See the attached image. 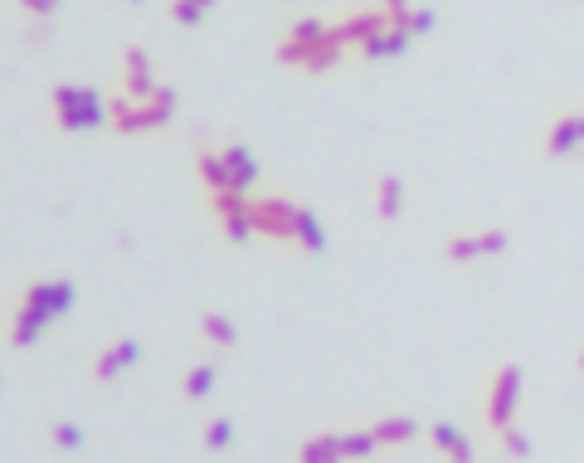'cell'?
Wrapping results in <instances>:
<instances>
[{
    "mask_svg": "<svg viewBox=\"0 0 584 463\" xmlns=\"http://www.w3.org/2000/svg\"><path fill=\"white\" fill-rule=\"evenodd\" d=\"M49 122L59 132H98V127H108V98L93 83H54Z\"/></svg>",
    "mask_w": 584,
    "mask_h": 463,
    "instance_id": "3957f363",
    "label": "cell"
},
{
    "mask_svg": "<svg viewBox=\"0 0 584 463\" xmlns=\"http://www.w3.org/2000/svg\"><path fill=\"white\" fill-rule=\"evenodd\" d=\"M215 10V0H171V20L185 25V30H195V25H205V15Z\"/></svg>",
    "mask_w": 584,
    "mask_h": 463,
    "instance_id": "4316f807",
    "label": "cell"
},
{
    "mask_svg": "<svg viewBox=\"0 0 584 463\" xmlns=\"http://www.w3.org/2000/svg\"><path fill=\"white\" fill-rule=\"evenodd\" d=\"M292 463H346V454H341V434H336V429L307 434V439L292 449Z\"/></svg>",
    "mask_w": 584,
    "mask_h": 463,
    "instance_id": "ac0fdd59",
    "label": "cell"
},
{
    "mask_svg": "<svg viewBox=\"0 0 584 463\" xmlns=\"http://www.w3.org/2000/svg\"><path fill=\"white\" fill-rule=\"evenodd\" d=\"M341 44L331 35V20H317V15H302L292 20L288 30L278 35V64H288L297 74H331L341 64Z\"/></svg>",
    "mask_w": 584,
    "mask_h": 463,
    "instance_id": "6da1fadb",
    "label": "cell"
},
{
    "mask_svg": "<svg viewBox=\"0 0 584 463\" xmlns=\"http://www.w3.org/2000/svg\"><path fill=\"white\" fill-rule=\"evenodd\" d=\"M419 420L414 415H400V410H385V415H375L370 420V434H375V444L380 449H404V444H414L419 439Z\"/></svg>",
    "mask_w": 584,
    "mask_h": 463,
    "instance_id": "2e32d148",
    "label": "cell"
},
{
    "mask_svg": "<svg viewBox=\"0 0 584 463\" xmlns=\"http://www.w3.org/2000/svg\"><path fill=\"white\" fill-rule=\"evenodd\" d=\"M30 288H35L39 298L49 303V312H54V317H69V312L78 308V288H73L69 278H30Z\"/></svg>",
    "mask_w": 584,
    "mask_h": 463,
    "instance_id": "44dd1931",
    "label": "cell"
},
{
    "mask_svg": "<svg viewBox=\"0 0 584 463\" xmlns=\"http://www.w3.org/2000/svg\"><path fill=\"white\" fill-rule=\"evenodd\" d=\"M336 434H341V454H346V463H370L375 454H380L370 425H346V429H336Z\"/></svg>",
    "mask_w": 584,
    "mask_h": 463,
    "instance_id": "603a6c76",
    "label": "cell"
},
{
    "mask_svg": "<svg viewBox=\"0 0 584 463\" xmlns=\"http://www.w3.org/2000/svg\"><path fill=\"white\" fill-rule=\"evenodd\" d=\"M219 161H224V176H229V191L249 195L258 186V176H263V166H258V156L249 147H239V142H224L219 147Z\"/></svg>",
    "mask_w": 584,
    "mask_h": 463,
    "instance_id": "4fadbf2b",
    "label": "cell"
},
{
    "mask_svg": "<svg viewBox=\"0 0 584 463\" xmlns=\"http://www.w3.org/2000/svg\"><path fill=\"white\" fill-rule=\"evenodd\" d=\"M385 15H390V25H404V15L414 10V0H375Z\"/></svg>",
    "mask_w": 584,
    "mask_h": 463,
    "instance_id": "f1b7e54d",
    "label": "cell"
},
{
    "mask_svg": "<svg viewBox=\"0 0 584 463\" xmlns=\"http://www.w3.org/2000/svg\"><path fill=\"white\" fill-rule=\"evenodd\" d=\"M44 444L59 449V454H78V449L88 444V429L78 425V420H49V425H44Z\"/></svg>",
    "mask_w": 584,
    "mask_h": 463,
    "instance_id": "cb8c5ba5",
    "label": "cell"
},
{
    "mask_svg": "<svg viewBox=\"0 0 584 463\" xmlns=\"http://www.w3.org/2000/svg\"><path fill=\"white\" fill-rule=\"evenodd\" d=\"M137 361H142V337H117V342H103V347L93 351L88 376H93V381H117V376H127Z\"/></svg>",
    "mask_w": 584,
    "mask_h": 463,
    "instance_id": "9c48e42d",
    "label": "cell"
},
{
    "mask_svg": "<svg viewBox=\"0 0 584 463\" xmlns=\"http://www.w3.org/2000/svg\"><path fill=\"white\" fill-rule=\"evenodd\" d=\"M195 332H200V342L210 351H234L239 347V327H234V317L219 308H195Z\"/></svg>",
    "mask_w": 584,
    "mask_h": 463,
    "instance_id": "9a60e30c",
    "label": "cell"
},
{
    "mask_svg": "<svg viewBox=\"0 0 584 463\" xmlns=\"http://www.w3.org/2000/svg\"><path fill=\"white\" fill-rule=\"evenodd\" d=\"M117 78H122V93L127 98H151L156 93V59L146 54L142 44H132V49H122V69H117Z\"/></svg>",
    "mask_w": 584,
    "mask_h": 463,
    "instance_id": "8fae6325",
    "label": "cell"
},
{
    "mask_svg": "<svg viewBox=\"0 0 584 463\" xmlns=\"http://www.w3.org/2000/svg\"><path fill=\"white\" fill-rule=\"evenodd\" d=\"M492 439H497V449H502L507 459H531V449H536V444H531V434H526V429H521V425L497 429Z\"/></svg>",
    "mask_w": 584,
    "mask_h": 463,
    "instance_id": "484cf974",
    "label": "cell"
},
{
    "mask_svg": "<svg viewBox=\"0 0 584 463\" xmlns=\"http://www.w3.org/2000/svg\"><path fill=\"white\" fill-rule=\"evenodd\" d=\"M575 376L584 381V347H575Z\"/></svg>",
    "mask_w": 584,
    "mask_h": 463,
    "instance_id": "f546056e",
    "label": "cell"
},
{
    "mask_svg": "<svg viewBox=\"0 0 584 463\" xmlns=\"http://www.w3.org/2000/svg\"><path fill=\"white\" fill-rule=\"evenodd\" d=\"M132 5H142V0H132Z\"/></svg>",
    "mask_w": 584,
    "mask_h": 463,
    "instance_id": "4dcf8cb0",
    "label": "cell"
},
{
    "mask_svg": "<svg viewBox=\"0 0 584 463\" xmlns=\"http://www.w3.org/2000/svg\"><path fill=\"white\" fill-rule=\"evenodd\" d=\"M234 439H239V429L229 415H210L205 429H200V444L210 449V454H224V449H234Z\"/></svg>",
    "mask_w": 584,
    "mask_h": 463,
    "instance_id": "d4e9b609",
    "label": "cell"
},
{
    "mask_svg": "<svg viewBox=\"0 0 584 463\" xmlns=\"http://www.w3.org/2000/svg\"><path fill=\"white\" fill-rule=\"evenodd\" d=\"M210 200V215H215L219 234L229 244H249L254 239V225H249V195L239 191H219V195H205Z\"/></svg>",
    "mask_w": 584,
    "mask_h": 463,
    "instance_id": "ba28073f",
    "label": "cell"
},
{
    "mask_svg": "<svg viewBox=\"0 0 584 463\" xmlns=\"http://www.w3.org/2000/svg\"><path fill=\"white\" fill-rule=\"evenodd\" d=\"M0 386H5V381H0Z\"/></svg>",
    "mask_w": 584,
    "mask_h": 463,
    "instance_id": "1f68e13d",
    "label": "cell"
},
{
    "mask_svg": "<svg viewBox=\"0 0 584 463\" xmlns=\"http://www.w3.org/2000/svg\"><path fill=\"white\" fill-rule=\"evenodd\" d=\"M181 108V93L171 83H156L151 98H127V93H112L108 98V127L117 137H146V132H166L176 122Z\"/></svg>",
    "mask_w": 584,
    "mask_h": 463,
    "instance_id": "7a4b0ae2",
    "label": "cell"
},
{
    "mask_svg": "<svg viewBox=\"0 0 584 463\" xmlns=\"http://www.w3.org/2000/svg\"><path fill=\"white\" fill-rule=\"evenodd\" d=\"M288 244H297L302 254H327V225L307 210V205H297V215H292V239Z\"/></svg>",
    "mask_w": 584,
    "mask_h": 463,
    "instance_id": "d6986e66",
    "label": "cell"
},
{
    "mask_svg": "<svg viewBox=\"0 0 584 463\" xmlns=\"http://www.w3.org/2000/svg\"><path fill=\"white\" fill-rule=\"evenodd\" d=\"M541 147H546L550 161H565V156H575L584 147V122L580 113H555L546 127V137H541Z\"/></svg>",
    "mask_w": 584,
    "mask_h": 463,
    "instance_id": "7c38bea8",
    "label": "cell"
},
{
    "mask_svg": "<svg viewBox=\"0 0 584 463\" xmlns=\"http://www.w3.org/2000/svg\"><path fill=\"white\" fill-rule=\"evenodd\" d=\"M219 386V366L215 361H190L181 371V395L185 400H210Z\"/></svg>",
    "mask_w": 584,
    "mask_h": 463,
    "instance_id": "7402d4cb",
    "label": "cell"
},
{
    "mask_svg": "<svg viewBox=\"0 0 584 463\" xmlns=\"http://www.w3.org/2000/svg\"><path fill=\"white\" fill-rule=\"evenodd\" d=\"M521 395H526L521 366H516V361H497L492 376H487V386H482V420H487L492 434L516 425V415H521Z\"/></svg>",
    "mask_w": 584,
    "mask_h": 463,
    "instance_id": "277c9868",
    "label": "cell"
},
{
    "mask_svg": "<svg viewBox=\"0 0 584 463\" xmlns=\"http://www.w3.org/2000/svg\"><path fill=\"white\" fill-rule=\"evenodd\" d=\"M380 30H390V15L380 5H361V10H346L341 20H331V35L341 49H361L365 39L380 35Z\"/></svg>",
    "mask_w": 584,
    "mask_h": 463,
    "instance_id": "30bf717a",
    "label": "cell"
},
{
    "mask_svg": "<svg viewBox=\"0 0 584 463\" xmlns=\"http://www.w3.org/2000/svg\"><path fill=\"white\" fill-rule=\"evenodd\" d=\"M409 44H414V39L404 35L400 25H390V30H380V35L365 39L356 54H361L365 64H380V59H400V54H409Z\"/></svg>",
    "mask_w": 584,
    "mask_h": 463,
    "instance_id": "ffe728a7",
    "label": "cell"
},
{
    "mask_svg": "<svg viewBox=\"0 0 584 463\" xmlns=\"http://www.w3.org/2000/svg\"><path fill=\"white\" fill-rule=\"evenodd\" d=\"M424 434H429V444L438 449V459L448 463H473V439L463 434L458 425H448V420H434V425H424Z\"/></svg>",
    "mask_w": 584,
    "mask_h": 463,
    "instance_id": "e0dca14e",
    "label": "cell"
},
{
    "mask_svg": "<svg viewBox=\"0 0 584 463\" xmlns=\"http://www.w3.org/2000/svg\"><path fill=\"white\" fill-rule=\"evenodd\" d=\"M511 249V234L502 225H487V230H453L443 234V259L448 264H482V259H497Z\"/></svg>",
    "mask_w": 584,
    "mask_h": 463,
    "instance_id": "8992f818",
    "label": "cell"
},
{
    "mask_svg": "<svg viewBox=\"0 0 584 463\" xmlns=\"http://www.w3.org/2000/svg\"><path fill=\"white\" fill-rule=\"evenodd\" d=\"M15 5H20V15H25L30 25H44V20H54V15H59V5H64V0H15Z\"/></svg>",
    "mask_w": 584,
    "mask_h": 463,
    "instance_id": "83f0119b",
    "label": "cell"
},
{
    "mask_svg": "<svg viewBox=\"0 0 584 463\" xmlns=\"http://www.w3.org/2000/svg\"><path fill=\"white\" fill-rule=\"evenodd\" d=\"M370 205L380 215V225H395L404 215V176L400 171H375L370 181Z\"/></svg>",
    "mask_w": 584,
    "mask_h": 463,
    "instance_id": "5bb4252c",
    "label": "cell"
},
{
    "mask_svg": "<svg viewBox=\"0 0 584 463\" xmlns=\"http://www.w3.org/2000/svg\"><path fill=\"white\" fill-rule=\"evenodd\" d=\"M59 317L49 312V303L39 298L35 288L25 283L20 293H15V303H10V312H5V347H15V351H25V347H35L39 337L54 327Z\"/></svg>",
    "mask_w": 584,
    "mask_h": 463,
    "instance_id": "5b68a950",
    "label": "cell"
},
{
    "mask_svg": "<svg viewBox=\"0 0 584 463\" xmlns=\"http://www.w3.org/2000/svg\"><path fill=\"white\" fill-rule=\"evenodd\" d=\"M292 205L288 195H249V225H254V239H292Z\"/></svg>",
    "mask_w": 584,
    "mask_h": 463,
    "instance_id": "52a82bcc",
    "label": "cell"
}]
</instances>
